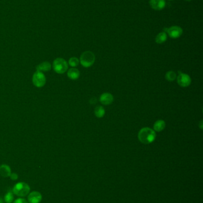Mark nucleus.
<instances>
[{
  "label": "nucleus",
  "instance_id": "1",
  "mask_svg": "<svg viewBox=\"0 0 203 203\" xmlns=\"http://www.w3.org/2000/svg\"><path fill=\"white\" fill-rule=\"evenodd\" d=\"M156 137V134L152 129L146 127L142 128L138 133V139L144 144L152 143Z\"/></svg>",
  "mask_w": 203,
  "mask_h": 203
},
{
  "label": "nucleus",
  "instance_id": "2",
  "mask_svg": "<svg viewBox=\"0 0 203 203\" xmlns=\"http://www.w3.org/2000/svg\"><path fill=\"white\" fill-rule=\"evenodd\" d=\"M95 57L91 51H85L83 52L80 58V62L83 67L88 68L92 66L95 62Z\"/></svg>",
  "mask_w": 203,
  "mask_h": 203
},
{
  "label": "nucleus",
  "instance_id": "3",
  "mask_svg": "<svg viewBox=\"0 0 203 203\" xmlns=\"http://www.w3.org/2000/svg\"><path fill=\"white\" fill-rule=\"evenodd\" d=\"M30 186L25 182H19L13 187V193L19 197H25L30 192Z\"/></svg>",
  "mask_w": 203,
  "mask_h": 203
},
{
  "label": "nucleus",
  "instance_id": "4",
  "mask_svg": "<svg viewBox=\"0 0 203 203\" xmlns=\"http://www.w3.org/2000/svg\"><path fill=\"white\" fill-rule=\"evenodd\" d=\"M53 68L58 74H63L68 69V64L62 58H56L53 62Z\"/></svg>",
  "mask_w": 203,
  "mask_h": 203
},
{
  "label": "nucleus",
  "instance_id": "5",
  "mask_svg": "<svg viewBox=\"0 0 203 203\" xmlns=\"http://www.w3.org/2000/svg\"><path fill=\"white\" fill-rule=\"evenodd\" d=\"M32 82L37 87H42L44 86L46 83V78L44 74L41 72L37 71L32 77Z\"/></svg>",
  "mask_w": 203,
  "mask_h": 203
},
{
  "label": "nucleus",
  "instance_id": "6",
  "mask_svg": "<svg viewBox=\"0 0 203 203\" xmlns=\"http://www.w3.org/2000/svg\"><path fill=\"white\" fill-rule=\"evenodd\" d=\"M164 30L165 32L167 33L170 38L172 39H177L179 38L183 33L182 29L178 26H173L169 28H165Z\"/></svg>",
  "mask_w": 203,
  "mask_h": 203
},
{
  "label": "nucleus",
  "instance_id": "7",
  "mask_svg": "<svg viewBox=\"0 0 203 203\" xmlns=\"http://www.w3.org/2000/svg\"><path fill=\"white\" fill-rule=\"evenodd\" d=\"M178 84L183 87L189 86L191 83V79L190 76L182 73H180L177 78Z\"/></svg>",
  "mask_w": 203,
  "mask_h": 203
},
{
  "label": "nucleus",
  "instance_id": "8",
  "mask_svg": "<svg viewBox=\"0 0 203 203\" xmlns=\"http://www.w3.org/2000/svg\"><path fill=\"white\" fill-rule=\"evenodd\" d=\"M150 5L154 10H162L166 6L165 0H150Z\"/></svg>",
  "mask_w": 203,
  "mask_h": 203
},
{
  "label": "nucleus",
  "instance_id": "9",
  "mask_svg": "<svg viewBox=\"0 0 203 203\" xmlns=\"http://www.w3.org/2000/svg\"><path fill=\"white\" fill-rule=\"evenodd\" d=\"M27 199L29 203H39L42 200V196L40 192L33 191L29 194Z\"/></svg>",
  "mask_w": 203,
  "mask_h": 203
},
{
  "label": "nucleus",
  "instance_id": "10",
  "mask_svg": "<svg viewBox=\"0 0 203 203\" xmlns=\"http://www.w3.org/2000/svg\"><path fill=\"white\" fill-rule=\"evenodd\" d=\"M114 100L113 96L108 93H105L102 94L100 97V101L102 103V104L104 105H110L111 103H113Z\"/></svg>",
  "mask_w": 203,
  "mask_h": 203
},
{
  "label": "nucleus",
  "instance_id": "11",
  "mask_svg": "<svg viewBox=\"0 0 203 203\" xmlns=\"http://www.w3.org/2000/svg\"><path fill=\"white\" fill-rule=\"evenodd\" d=\"M11 168L7 165H2L0 166V175L3 177H8L10 176Z\"/></svg>",
  "mask_w": 203,
  "mask_h": 203
},
{
  "label": "nucleus",
  "instance_id": "12",
  "mask_svg": "<svg viewBox=\"0 0 203 203\" xmlns=\"http://www.w3.org/2000/svg\"><path fill=\"white\" fill-rule=\"evenodd\" d=\"M67 76L71 80H77L80 76V72L76 68H72L67 72Z\"/></svg>",
  "mask_w": 203,
  "mask_h": 203
},
{
  "label": "nucleus",
  "instance_id": "13",
  "mask_svg": "<svg viewBox=\"0 0 203 203\" xmlns=\"http://www.w3.org/2000/svg\"><path fill=\"white\" fill-rule=\"evenodd\" d=\"M51 69V64L49 62H44L39 64L37 67V71H48Z\"/></svg>",
  "mask_w": 203,
  "mask_h": 203
},
{
  "label": "nucleus",
  "instance_id": "14",
  "mask_svg": "<svg viewBox=\"0 0 203 203\" xmlns=\"http://www.w3.org/2000/svg\"><path fill=\"white\" fill-rule=\"evenodd\" d=\"M166 127V123L163 120H158L154 124V130L157 132L162 131Z\"/></svg>",
  "mask_w": 203,
  "mask_h": 203
},
{
  "label": "nucleus",
  "instance_id": "15",
  "mask_svg": "<svg viewBox=\"0 0 203 203\" xmlns=\"http://www.w3.org/2000/svg\"><path fill=\"white\" fill-rule=\"evenodd\" d=\"M167 39V36L166 32H161L157 35L156 38V42L158 44H161L166 41Z\"/></svg>",
  "mask_w": 203,
  "mask_h": 203
},
{
  "label": "nucleus",
  "instance_id": "16",
  "mask_svg": "<svg viewBox=\"0 0 203 203\" xmlns=\"http://www.w3.org/2000/svg\"><path fill=\"white\" fill-rule=\"evenodd\" d=\"M95 116L97 117V118H102L105 115V109L104 108H103L102 106H97L95 109Z\"/></svg>",
  "mask_w": 203,
  "mask_h": 203
},
{
  "label": "nucleus",
  "instance_id": "17",
  "mask_svg": "<svg viewBox=\"0 0 203 203\" xmlns=\"http://www.w3.org/2000/svg\"><path fill=\"white\" fill-rule=\"evenodd\" d=\"M165 78L167 80H168L169 82H172L176 79V75L175 72H173L172 71H168L166 74Z\"/></svg>",
  "mask_w": 203,
  "mask_h": 203
},
{
  "label": "nucleus",
  "instance_id": "18",
  "mask_svg": "<svg viewBox=\"0 0 203 203\" xmlns=\"http://www.w3.org/2000/svg\"><path fill=\"white\" fill-rule=\"evenodd\" d=\"M13 199H14V196H13V192L12 191L8 192L4 197V200L6 203H12Z\"/></svg>",
  "mask_w": 203,
  "mask_h": 203
},
{
  "label": "nucleus",
  "instance_id": "19",
  "mask_svg": "<svg viewBox=\"0 0 203 203\" xmlns=\"http://www.w3.org/2000/svg\"><path fill=\"white\" fill-rule=\"evenodd\" d=\"M79 63V61L78 58L76 57L70 58L69 61V64L71 67H76L78 65Z\"/></svg>",
  "mask_w": 203,
  "mask_h": 203
},
{
  "label": "nucleus",
  "instance_id": "20",
  "mask_svg": "<svg viewBox=\"0 0 203 203\" xmlns=\"http://www.w3.org/2000/svg\"><path fill=\"white\" fill-rule=\"evenodd\" d=\"M13 203H28L24 198H18Z\"/></svg>",
  "mask_w": 203,
  "mask_h": 203
},
{
  "label": "nucleus",
  "instance_id": "21",
  "mask_svg": "<svg viewBox=\"0 0 203 203\" xmlns=\"http://www.w3.org/2000/svg\"><path fill=\"white\" fill-rule=\"evenodd\" d=\"M10 178L13 180V181H16V180H17V179H18V175H17V174H16V173H11V175H10Z\"/></svg>",
  "mask_w": 203,
  "mask_h": 203
},
{
  "label": "nucleus",
  "instance_id": "22",
  "mask_svg": "<svg viewBox=\"0 0 203 203\" xmlns=\"http://www.w3.org/2000/svg\"><path fill=\"white\" fill-rule=\"evenodd\" d=\"M203 125V121H201L200 122V128H201V130L203 129V125Z\"/></svg>",
  "mask_w": 203,
  "mask_h": 203
},
{
  "label": "nucleus",
  "instance_id": "23",
  "mask_svg": "<svg viewBox=\"0 0 203 203\" xmlns=\"http://www.w3.org/2000/svg\"><path fill=\"white\" fill-rule=\"evenodd\" d=\"M0 203H3L2 200V198H0Z\"/></svg>",
  "mask_w": 203,
  "mask_h": 203
},
{
  "label": "nucleus",
  "instance_id": "24",
  "mask_svg": "<svg viewBox=\"0 0 203 203\" xmlns=\"http://www.w3.org/2000/svg\"><path fill=\"white\" fill-rule=\"evenodd\" d=\"M185 1H190L191 0H185Z\"/></svg>",
  "mask_w": 203,
  "mask_h": 203
},
{
  "label": "nucleus",
  "instance_id": "25",
  "mask_svg": "<svg viewBox=\"0 0 203 203\" xmlns=\"http://www.w3.org/2000/svg\"><path fill=\"white\" fill-rule=\"evenodd\" d=\"M169 1H173V0H169Z\"/></svg>",
  "mask_w": 203,
  "mask_h": 203
}]
</instances>
